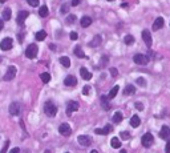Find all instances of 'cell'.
Returning a JSON list of instances; mask_svg holds the SVG:
<instances>
[{"label":"cell","instance_id":"6da1fadb","mask_svg":"<svg viewBox=\"0 0 170 153\" xmlns=\"http://www.w3.org/2000/svg\"><path fill=\"white\" fill-rule=\"evenodd\" d=\"M44 112H45V115L48 116V117H53V116H56V113H57V107H56L52 101H46V103L44 104Z\"/></svg>","mask_w":170,"mask_h":153},{"label":"cell","instance_id":"7a4b0ae2","mask_svg":"<svg viewBox=\"0 0 170 153\" xmlns=\"http://www.w3.org/2000/svg\"><path fill=\"white\" fill-rule=\"evenodd\" d=\"M37 52H39V48L36 44H31V45L27 47V49H25V56L28 59H35L37 56Z\"/></svg>","mask_w":170,"mask_h":153},{"label":"cell","instance_id":"3957f363","mask_svg":"<svg viewBox=\"0 0 170 153\" xmlns=\"http://www.w3.org/2000/svg\"><path fill=\"white\" fill-rule=\"evenodd\" d=\"M16 67L15 65H9L7 68V71H5V75H4V80L5 81H11L13 77L16 76Z\"/></svg>","mask_w":170,"mask_h":153},{"label":"cell","instance_id":"277c9868","mask_svg":"<svg viewBox=\"0 0 170 153\" xmlns=\"http://www.w3.org/2000/svg\"><path fill=\"white\" fill-rule=\"evenodd\" d=\"M141 141H142V145L145 146V148H149V146H151V144H153V141H154V137H153V134L151 133H145L142 136V138H141Z\"/></svg>","mask_w":170,"mask_h":153},{"label":"cell","instance_id":"5b68a950","mask_svg":"<svg viewBox=\"0 0 170 153\" xmlns=\"http://www.w3.org/2000/svg\"><path fill=\"white\" fill-rule=\"evenodd\" d=\"M133 61H134L135 64L138 65H146L149 59H147L146 55H142V53H137L134 55V57H133Z\"/></svg>","mask_w":170,"mask_h":153},{"label":"cell","instance_id":"8992f818","mask_svg":"<svg viewBox=\"0 0 170 153\" xmlns=\"http://www.w3.org/2000/svg\"><path fill=\"white\" fill-rule=\"evenodd\" d=\"M12 45H13V40H12L11 37H5L1 40V43H0V49L1 51H9L12 48Z\"/></svg>","mask_w":170,"mask_h":153},{"label":"cell","instance_id":"52a82bcc","mask_svg":"<svg viewBox=\"0 0 170 153\" xmlns=\"http://www.w3.org/2000/svg\"><path fill=\"white\" fill-rule=\"evenodd\" d=\"M58 132H60L61 136H65V137L72 134V129H70L69 124H66V122H64V124H61V125L58 126Z\"/></svg>","mask_w":170,"mask_h":153},{"label":"cell","instance_id":"ba28073f","mask_svg":"<svg viewBox=\"0 0 170 153\" xmlns=\"http://www.w3.org/2000/svg\"><path fill=\"white\" fill-rule=\"evenodd\" d=\"M78 109V103L77 101H69L66 104V115L70 116L73 112H76Z\"/></svg>","mask_w":170,"mask_h":153},{"label":"cell","instance_id":"9c48e42d","mask_svg":"<svg viewBox=\"0 0 170 153\" xmlns=\"http://www.w3.org/2000/svg\"><path fill=\"white\" fill-rule=\"evenodd\" d=\"M9 115L12 116H19L20 115V104L16 103V101H13V103L9 105Z\"/></svg>","mask_w":170,"mask_h":153},{"label":"cell","instance_id":"30bf717a","mask_svg":"<svg viewBox=\"0 0 170 153\" xmlns=\"http://www.w3.org/2000/svg\"><path fill=\"white\" fill-rule=\"evenodd\" d=\"M77 141L81 146H89L90 144H92V138L89 137V136H84V134H81V136H78L77 137Z\"/></svg>","mask_w":170,"mask_h":153},{"label":"cell","instance_id":"8fae6325","mask_svg":"<svg viewBox=\"0 0 170 153\" xmlns=\"http://www.w3.org/2000/svg\"><path fill=\"white\" fill-rule=\"evenodd\" d=\"M159 137L163 138V140H169L170 137V128L167 125H163L159 130Z\"/></svg>","mask_w":170,"mask_h":153},{"label":"cell","instance_id":"7c38bea8","mask_svg":"<svg viewBox=\"0 0 170 153\" xmlns=\"http://www.w3.org/2000/svg\"><path fill=\"white\" fill-rule=\"evenodd\" d=\"M28 15H29V12H27V11H20L19 15H17V17H16V21H17V24L23 25L24 20L28 17Z\"/></svg>","mask_w":170,"mask_h":153},{"label":"cell","instance_id":"4fadbf2b","mask_svg":"<svg viewBox=\"0 0 170 153\" xmlns=\"http://www.w3.org/2000/svg\"><path fill=\"white\" fill-rule=\"evenodd\" d=\"M142 39H143V41H145V44H146L147 47L151 45V35H150V32H149L147 29L142 31Z\"/></svg>","mask_w":170,"mask_h":153},{"label":"cell","instance_id":"5bb4252c","mask_svg":"<svg viewBox=\"0 0 170 153\" xmlns=\"http://www.w3.org/2000/svg\"><path fill=\"white\" fill-rule=\"evenodd\" d=\"M64 84L66 87H74V85L77 84V80H76V77L74 76H66L64 79Z\"/></svg>","mask_w":170,"mask_h":153},{"label":"cell","instance_id":"9a60e30c","mask_svg":"<svg viewBox=\"0 0 170 153\" xmlns=\"http://www.w3.org/2000/svg\"><path fill=\"white\" fill-rule=\"evenodd\" d=\"M163 19L162 17H157V19L154 20V24H153V31H158V29H161V28L163 27Z\"/></svg>","mask_w":170,"mask_h":153},{"label":"cell","instance_id":"2e32d148","mask_svg":"<svg viewBox=\"0 0 170 153\" xmlns=\"http://www.w3.org/2000/svg\"><path fill=\"white\" fill-rule=\"evenodd\" d=\"M80 75H81V77L84 80H90V79H92V73L89 72L86 68H84V67L80 69Z\"/></svg>","mask_w":170,"mask_h":153},{"label":"cell","instance_id":"e0dca14e","mask_svg":"<svg viewBox=\"0 0 170 153\" xmlns=\"http://www.w3.org/2000/svg\"><path fill=\"white\" fill-rule=\"evenodd\" d=\"M74 55H76L78 59H86L88 57V56L84 53V51H82V48L80 45H77L76 48H74Z\"/></svg>","mask_w":170,"mask_h":153},{"label":"cell","instance_id":"ac0fdd59","mask_svg":"<svg viewBox=\"0 0 170 153\" xmlns=\"http://www.w3.org/2000/svg\"><path fill=\"white\" fill-rule=\"evenodd\" d=\"M101 105L104 108V111H109L110 109V104H109L106 96H101Z\"/></svg>","mask_w":170,"mask_h":153},{"label":"cell","instance_id":"d6986e66","mask_svg":"<svg viewBox=\"0 0 170 153\" xmlns=\"http://www.w3.org/2000/svg\"><path fill=\"white\" fill-rule=\"evenodd\" d=\"M80 23H81V27L86 28L92 24V19H90L89 16H84V17H81V21H80Z\"/></svg>","mask_w":170,"mask_h":153},{"label":"cell","instance_id":"ffe728a7","mask_svg":"<svg viewBox=\"0 0 170 153\" xmlns=\"http://www.w3.org/2000/svg\"><path fill=\"white\" fill-rule=\"evenodd\" d=\"M139 124H141V119H139L137 115H134L130 120V125L133 126V128H137V126H139Z\"/></svg>","mask_w":170,"mask_h":153},{"label":"cell","instance_id":"44dd1931","mask_svg":"<svg viewBox=\"0 0 170 153\" xmlns=\"http://www.w3.org/2000/svg\"><path fill=\"white\" fill-rule=\"evenodd\" d=\"M110 145H112V148H114V149H118V148H121V141H120V138H117V137H113L112 140H110Z\"/></svg>","mask_w":170,"mask_h":153},{"label":"cell","instance_id":"7402d4cb","mask_svg":"<svg viewBox=\"0 0 170 153\" xmlns=\"http://www.w3.org/2000/svg\"><path fill=\"white\" fill-rule=\"evenodd\" d=\"M101 44V36L100 35H96L94 37H93V40L90 43H89V45L90 47H98Z\"/></svg>","mask_w":170,"mask_h":153},{"label":"cell","instance_id":"603a6c76","mask_svg":"<svg viewBox=\"0 0 170 153\" xmlns=\"http://www.w3.org/2000/svg\"><path fill=\"white\" fill-rule=\"evenodd\" d=\"M39 15L41 16V17H46V16L49 15V9H48V7H46V5H42V7H40Z\"/></svg>","mask_w":170,"mask_h":153},{"label":"cell","instance_id":"cb8c5ba5","mask_svg":"<svg viewBox=\"0 0 170 153\" xmlns=\"http://www.w3.org/2000/svg\"><path fill=\"white\" fill-rule=\"evenodd\" d=\"M118 89H120V87H118V85H114V87L110 89V92H109L108 99H113V97H114V96L118 93Z\"/></svg>","mask_w":170,"mask_h":153},{"label":"cell","instance_id":"d4e9b609","mask_svg":"<svg viewBox=\"0 0 170 153\" xmlns=\"http://www.w3.org/2000/svg\"><path fill=\"white\" fill-rule=\"evenodd\" d=\"M35 37H36V40H37V41H42V40L46 37V32H45V31H39V32L36 33Z\"/></svg>","mask_w":170,"mask_h":153},{"label":"cell","instance_id":"484cf974","mask_svg":"<svg viewBox=\"0 0 170 153\" xmlns=\"http://www.w3.org/2000/svg\"><path fill=\"white\" fill-rule=\"evenodd\" d=\"M121 121H122V113H121V112H116V113L113 115V122L120 124Z\"/></svg>","mask_w":170,"mask_h":153},{"label":"cell","instance_id":"4316f807","mask_svg":"<svg viewBox=\"0 0 170 153\" xmlns=\"http://www.w3.org/2000/svg\"><path fill=\"white\" fill-rule=\"evenodd\" d=\"M60 63H61V64L64 65L65 68H69V67H70V60L66 57V56H62V57H60Z\"/></svg>","mask_w":170,"mask_h":153},{"label":"cell","instance_id":"83f0119b","mask_svg":"<svg viewBox=\"0 0 170 153\" xmlns=\"http://www.w3.org/2000/svg\"><path fill=\"white\" fill-rule=\"evenodd\" d=\"M40 77H41V81L42 83H49L50 81V75L48 72H44L40 75Z\"/></svg>","mask_w":170,"mask_h":153},{"label":"cell","instance_id":"f1b7e54d","mask_svg":"<svg viewBox=\"0 0 170 153\" xmlns=\"http://www.w3.org/2000/svg\"><path fill=\"white\" fill-rule=\"evenodd\" d=\"M124 41H125V44H126V45H131V44L134 43V37H133L131 35H126V36H125V39H124Z\"/></svg>","mask_w":170,"mask_h":153},{"label":"cell","instance_id":"f546056e","mask_svg":"<svg viewBox=\"0 0 170 153\" xmlns=\"http://www.w3.org/2000/svg\"><path fill=\"white\" fill-rule=\"evenodd\" d=\"M108 63H109V57H108V56H102V57H101V60H100V64H98V67H100V68H104V67L108 64Z\"/></svg>","mask_w":170,"mask_h":153},{"label":"cell","instance_id":"4dcf8cb0","mask_svg":"<svg viewBox=\"0 0 170 153\" xmlns=\"http://www.w3.org/2000/svg\"><path fill=\"white\" fill-rule=\"evenodd\" d=\"M9 19H11V9L5 8L3 11V20H9Z\"/></svg>","mask_w":170,"mask_h":153},{"label":"cell","instance_id":"1f68e13d","mask_svg":"<svg viewBox=\"0 0 170 153\" xmlns=\"http://www.w3.org/2000/svg\"><path fill=\"white\" fill-rule=\"evenodd\" d=\"M134 92H135V88L133 87V85H127L126 88H125L124 93H125V95H133Z\"/></svg>","mask_w":170,"mask_h":153},{"label":"cell","instance_id":"d6a6232c","mask_svg":"<svg viewBox=\"0 0 170 153\" xmlns=\"http://www.w3.org/2000/svg\"><path fill=\"white\" fill-rule=\"evenodd\" d=\"M112 125H110V124H108V125H105V128L104 129H102V133L104 134H108V133H110V132H112Z\"/></svg>","mask_w":170,"mask_h":153},{"label":"cell","instance_id":"836d02e7","mask_svg":"<svg viewBox=\"0 0 170 153\" xmlns=\"http://www.w3.org/2000/svg\"><path fill=\"white\" fill-rule=\"evenodd\" d=\"M76 21V15H69L68 17H66V23L68 24H72Z\"/></svg>","mask_w":170,"mask_h":153},{"label":"cell","instance_id":"e575fe53","mask_svg":"<svg viewBox=\"0 0 170 153\" xmlns=\"http://www.w3.org/2000/svg\"><path fill=\"white\" fill-rule=\"evenodd\" d=\"M27 3L31 5V7H37L39 5V0H27Z\"/></svg>","mask_w":170,"mask_h":153},{"label":"cell","instance_id":"d590c367","mask_svg":"<svg viewBox=\"0 0 170 153\" xmlns=\"http://www.w3.org/2000/svg\"><path fill=\"white\" fill-rule=\"evenodd\" d=\"M137 84L141 85V87H145V85H146V81L143 80L142 77H138V79H137Z\"/></svg>","mask_w":170,"mask_h":153},{"label":"cell","instance_id":"8d00e7d4","mask_svg":"<svg viewBox=\"0 0 170 153\" xmlns=\"http://www.w3.org/2000/svg\"><path fill=\"white\" fill-rule=\"evenodd\" d=\"M68 11H69V5L64 4V5L61 7V12H62V13H68Z\"/></svg>","mask_w":170,"mask_h":153},{"label":"cell","instance_id":"74e56055","mask_svg":"<svg viewBox=\"0 0 170 153\" xmlns=\"http://www.w3.org/2000/svg\"><path fill=\"white\" fill-rule=\"evenodd\" d=\"M134 105H135V108H137L138 111H143V104L142 103H138V101H137Z\"/></svg>","mask_w":170,"mask_h":153},{"label":"cell","instance_id":"f35d334b","mask_svg":"<svg viewBox=\"0 0 170 153\" xmlns=\"http://www.w3.org/2000/svg\"><path fill=\"white\" fill-rule=\"evenodd\" d=\"M89 85H85L84 88H82V95H89Z\"/></svg>","mask_w":170,"mask_h":153},{"label":"cell","instance_id":"ab89813d","mask_svg":"<svg viewBox=\"0 0 170 153\" xmlns=\"http://www.w3.org/2000/svg\"><path fill=\"white\" fill-rule=\"evenodd\" d=\"M110 73H112L113 77H117V75H118V71H117L116 68H110Z\"/></svg>","mask_w":170,"mask_h":153},{"label":"cell","instance_id":"60d3db41","mask_svg":"<svg viewBox=\"0 0 170 153\" xmlns=\"http://www.w3.org/2000/svg\"><path fill=\"white\" fill-rule=\"evenodd\" d=\"M70 39H72V40H77L78 39L77 32H70Z\"/></svg>","mask_w":170,"mask_h":153},{"label":"cell","instance_id":"b9f144b4","mask_svg":"<svg viewBox=\"0 0 170 153\" xmlns=\"http://www.w3.org/2000/svg\"><path fill=\"white\" fill-rule=\"evenodd\" d=\"M121 137H122V138H125V140H126V138H129V137H130V134L127 133V132H121Z\"/></svg>","mask_w":170,"mask_h":153},{"label":"cell","instance_id":"7bdbcfd3","mask_svg":"<svg viewBox=\"0 0 170 153\" xmlns=\"http://www.w3.org/2000/svg\"><path fill=\"white\" fill-rule=\"evenodd\" d=\"M8 146H9V141H5V145L3 146V150H1V153H5V152H7Z\"/></svg>","mask_w":170,"mask_h":153},{"label":"cell","instance_id":"ee69618b","mask_svg":"<svg viewBox=\"0 0 170 153\" xmlns=\"http://www.w3.org/2000/svg\"><path fill=\"white\" fill-rule=\"evenodd\" d=\"M165 152H166V153H170V140L166 142V146H165Z\"/></svg>","mask_w":170,"mask_h":153},{"label":"cell","instance_id":"f6af8a7d","mask_svg":"<svg viewBox=\"0 0 170 153\" xmlns=\"http://www.w3.org/2000/svg\"><path fill=\"white\" fill-rule=\"evenodd\" d=\"M80 1H81V0H72V5H73V7H76V5H78V4H80Z\"/></svg>","mask_w":170,"mask_h":153},{"label":"cell","instance_id":"bcb514c9","mask_svg":"<svg viewBox=\"0 0 170 153\" xmlns=\"http://www.w3.org/2000/svg\"><path fill=\"white\" fill-rule=\"evenodd\" d=\"M19 152H20V149H19V148H13V149H12L9 153H19Z\"/></svg>","mask_w":170,"mask_h":153},{"label":"cell","instance_id":"7dc6e473","mask_svg":"<svg viewBox=\"0 0 170 153\" xmlns=\"http://www.w3.org/2000/svg\"><path fill=\"white\" fill-rule=\"evenodd\" d=\"M3 27H4V20H3V19H0V31L3 29Z\"/></svg>","mask_w":170,"mask_h":153},{"label":"cell","instance_id":"c3c4849f","mask_svg":"<svg viewBox=\"0 0 170 153\" xmlns=\"http://www.w3.org/2000/svg\"><path fill=\"white\" fill-rule=\"evenodd\" d=\"M23 37H24V33H19V41L20 43L23 41Z\"/></svg>","mask_w":170,"mask_h":153},{"label":"cell","instance_id":"681fc988","mask_svg":"<svg viewBox=\"0 0 170 153\" xmlns=\"http://www.w3.org/2000/svg\"><path fill=\"white\" fill-rule=\"evenodd\" d=\"M49 48H50V49H56V47H54V44H49Z\"/></svg>","mask_w":170,"mask_h":153},{"label":"cell","instance_id":"f907efd6","mask_svg":"<svg viewBox=\"0 0 170 153\" xmlns=\"http://www.w3.org/2000/svg\"><path fill=\"white\" fill-rule=\"evenodd\" d=\"M5 1H8V0H0V3H1V4H4Z\"/></svg>","mask_w":170,"mask_h":153},{"label":"cell","instance_id":"816d5d0a","mask_svg":"<svg viewBox=\"0 0 170 153\" xmlns=\"http://www.w3.org/2000/svg\"><path fill=\"white\" fill-rule=\"evenodd\" d=\"M120 153H126V150H125V149H121V152Z\"/></svg>","mask_w":170,"mask_h":153},{"label":"cell","instance_id":"f5cc1de1","mask_svg":"<svg viewBox=\"0 0 170 153\" xmlns=\"http://www.w3.org/2000/svg\"><path fill=\"white\" fill-rule=\"evenodd\" d=\"M90 153H98V152H97V150L94 149V150H92V152H90Z\"/></svg>","mask_w":170,"mask_h":153},{"label":"cell","instance_id":"db71d44e","mask_svg":"<svg viewBox=\"0 0 170 153\" xmlns=\"http://www.w3.org/2000/svg\"><path fill=\"white\" fill-rule=\"evenodd\" d=\"M109 1H114V0H109Z\"/></svg>","mask_w":170,"mask_h":153}]
</instances>
